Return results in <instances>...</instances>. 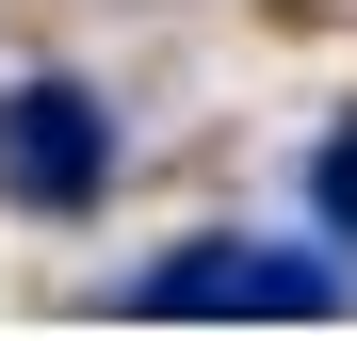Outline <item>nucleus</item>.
<instances>
[{
    "label": "nucleus",
    "instance_id": "1",
    "mask_svg": "<svg viewBox=\"0 0 357 341\" xmlns=\"http://www.w3.org/2000/svg\"><path fill=\"white\" fill-rule=\"evenodd\" d=\"M341 293H357L341 244H244V227H195V244H162L130 276L146 325H325Z\"/></svg>",
    "mask_w": 357,
    "mask_h": 341
},
{
    "label": "nucleus",
    "instance_id": "3",
    "mask_svg": "<svg viewBox=\"0 0 357 341\" xmlns=\"http://www.w3.org/2000/svg\"><path fill=\"white\" fill-rule=\"evenodd\" d=\"M309 211H325V244L357 260V114H341V130L309 146Z\"/></svg>",
    "mask_w": 357,
    "mask_h": 341
},
{
    "label": "nucleus",
    "instance_id": "2",
    "mask_svg": "<svg viewBox=\"0 0 357 341\" xmlns=\"http://www.w3.org/2000/svg\"><path fill=\"white\" fill-rule=\"evenodd\" d=\"M0 195L49 211V227H82L114 195V98L98 82H0Z\"/></svg>",
    "mask_w": 357,
    "mask_h": 341
}]
</instances>
